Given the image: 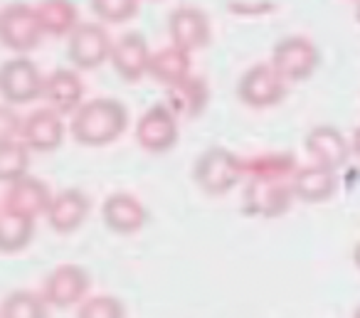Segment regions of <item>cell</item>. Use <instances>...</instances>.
Returning a JSON list of instances; mask_svg holds the SVG:
<instances>
[{
  "mask_svg": "<svg viewBox=\"0 0 360 318\" xmlns=\"http://www.w3.org/2000/svg\"><path fill=\"white\" fill-rule=\"evenodd\" d=\"M168 35H170V45L180 47V50H186V52L202 50V47L210 42V35H212L210 18H207L200 8L183 6L170 13Z\"/></svg>",
  "mask_w": 360,
  "mask_h": 318,
  "instance_id": "30bf717a",
  "label": "cell"
},
{
  "mask_svg": "<svg viewBox=\"0 0 360 318\" xmlns=\"http://www.w3.org/2000/svg\"><path fill=\"white\" fill-rule=\"evenodd\" d=\"M319 62H321L319 47L309 37L291 35L274 45L269 65L279 72V77L284 82H304L314 75Z\"/></svg>",
  "mask_w": 360,
  "mask_h": 318,
  "instance_id": "5b68a950",
  "label": "cell"
},
{
  "mask_svg": "<svg viewBox=\"0 0 360 318\" xmlns=\"http://www.w3.org/2000/svg\"><path fill=\"white\" fill-rule=\"evenodd\" d=\"M114 40L104 25L96 23H79L70 35V60L77 70H96L111 57Z\"/></svg>",
  "mask_w": 360,
  "mask_h": 318,
  "instance_id": "52a82bcc",
  "label": "cell"
},
{
  "mask_svg": "<svg viewBox=\"0 0 360 318\" xmlns=\"http://www.w3.org/2000/svg\"><path fill=\"white\" fill-rule=\"evenodd\" d=\"M35 237V220L15 210L0 208V252H22Z\"/></svg>",
  "mask_w": 360,
  "mask_h": 318,
  "instance_id": "7402d4cb",
  "label": "cell"
},
{
  "mask_svg": "<svg viewBox=\"0 0 360 318\" xmlns=\"http://www.w3.org/2000/svg\"><path fill=\"white\" fill-rule=\"evenodd\" d=\"M77 318H126V306L121 298L109 293H96L79 303Z\"/></svg>",
  "mask_w": 360,
  "mask_h": 318,
  "instance_id": "4316f807",
  "label": "cell"
},
{
  "mask_svg": "<svg viewBox=\"0 0 360 318\" xmlns=\"http://www.w3.org/2000/svg\"><path fill=\"white\" fill-rule=\"evenodd\" d=\"M20 134H22L20 114H15L13 106H0V144L20 139Z\"/></svg>",
  "mask_w": 360,
  "mask_h": 318,
  "instance_id": "f1b7e54d",
  "label": "cell"
},
{
  "mask_svg": "<svg viewBox=\"0 0 360 318\" xmlns=\"http://www.w3.org/2000/svg\"><path fill=\"white\" fill-rule=\"evenodd\" d=\"M237 94H240L242 104L252 106V109H269L284 99L286 82L271 65H255L242 75Z\"/></svg>",
  "mask_w": 360,
  "mask_h": 318,
  "instance_id": "9c48e42d",
  "label": "cell"
},
{
  "mask_svg": "<svg viewBox=\"0 0 360 318\" xmlns=\"http://www.w3.org/2000/svg\"><path fill=\"white\" fill-rule=\"evenodd\" d=\"M91 279L89 272L79 264H60L47 274L42 284V298L47 306L55 308H72L82 303L89 293Z\"/></svg>",
  "mask_w": 360,
  "mask_h": 318,
  "instance_id": "8992f818",
  "label": "cell"
},
{
  "mask_svg": "<svg viewBox=\"0 0 360 318\" xmlns=\"http://www.w3.org/2000/svg\"><path fill=\"white\" fill-rule=\"evenodd\" d=\"M35 13L42 32L52 37L72 35V30L79 25V11L72 0H40L35 6Z\"/></svg>",
  "mask_w": 360,
  "mask_h": 318,
  "instance_id": "44dd1931",
  "label": "cell"
},
{
  "mask_svg": "<svg viewBox=\"0 0 360 318\" xmlns=\"http://www.w3.org/2000/svg\"><path fill=\"white\" fill-rule=\"evenodd\" d=\"M191 67H193L191 52L180 50V47H175V45H168L150 55L148 75L153 77L155 82H160V84L173 87L191 77Z\"/></svg>",
  "mask_w": 360,
  "mask_h": 318,
  "instance_id": "ffe728a7",
  "label": "cell"
},
{
  "mask_svg": "<svg viewBox=\"0 0 360 318\" xmlns=\"http://www.w3.org/2000/svg\"><path fill=\"white\" fill-rule=\"evenodd\" d=\"M291 198V185L286 188L281 180H252L247 188V210L252 215H264V217H276L289 208Z\"/></svg>",
  "mask_w": 360,
  "mask_h": 318,
  "instance_id": "d6986e66",
  "label": "cell"
},
{
  "mask_svg": "<svg viewBox=\"0 0 360 318\" xmlns=\"http://www.w3.org/2000/svg\"><path fill=\"white\" fill-rule=\"evenodd\" d=\"M355 15H358V23H360V0H358V8H355Z\"/></svg>",
  "mask_w": 360,
  "mask_h": 318,
  "instance_id": "1f68e13d",
  "label": "cell"
},
{
  "mask_svg": "<svg viewBox=\"0 0 360 318\" xmlns=\"http://www.w3.org/2000/svg\"><path fill=\"white\" fill-rule=\"evenodd\" d=\"M82 96H84V84H82L77 72L55 70L52 75L45 77L42 99L57 114H75L82 106Z\"/></svg>",
  "mask_w": 360,
  "mask_h": 318,
  "instance_id": "2e32d148",
  "label": "cell"
},
{
  "mask_svg": "<svg viewBox=\"0 0 360 318\" xmlns=\"http://www.w3.org/2000/svg\"><path fill=\"white\" fill-rule=\"evenodd\" d=\"M136 141L148 153H165L178 144V116L165 104H153L136 124Z\"/></svg>",
  "mask_w": 360,
  "mask_h": 318,
  "instance_id": "ba28073f",
  "label": "cell"
},
{
  "mask_svg": "<svg viewBox=\"0 0 360 318\" xmlns=\"http://www.w3.org/2000/svg\"><path fill=\"white\" fill-rule=\"evenodd\" d=\"M306 151L311 155V163L338 170L348 160L350 144L335 126H316L306 136Z\"/></svg>",
  "mask_w": 360,
  "mask_h": 318,
  "instance_id": "5bb4252c",
  "label": "cell"
},
{
  "mask_svg": "<svg viewBox=\"0 0 360 318\" xmlns=\"http://www.w3.org/2000/svg\"><path fill=\"white\" fill-rule=\"evenodd\" d=\"M335 188H338L335 170L323 165H301L291 175V193L304 203H326L328 198H333Z\"/></svg>",
  "mask_w": 360,
  "mask_h": 318,
  "instance_id": "ac0fdd59",
  "label": "cell"
},
{
  "mask_svg": "<svg viewBox=\"0 0 360 318\" xmlns=\"http://www.w3.org/2000/svg\"><path fill=\"white\" fill-rule=\"evenodd\" d=\"M353 262H355V267L360 269V242L355 244V252H353Z\"/></svg>",
  "mask_w": 360,
  "mask_h": 318,
  "instance_id": "4dcf8cb0",
  "label": "cell"
},
{
  "mask_svg": "<svg viewBox=\"0 0 360 318\" xmlns=\"http://www.w3.org/2000/svg\"><path fill=\"white\" fill-rule=\"evenodd\" d=\"M150 47L141 32H126L111 47V67L124 82H139L143 75H148Z\"/></svg>",
  "mask_w": 360,
  "mask_h": 318,
  "instance_id": "8fae6325",
  "label": "cell"
},
{
  "mask_svg": "<svg viewBox=\"0 0 360 318\" xmlns=\"http://www.w3.org/2000/svg\"><path fill=\"white\" fill-rule=\"evenodd\" d=\"M52 203V193L40 178H32V175H22L20 180L8 185L6 190V203L3 208L22 212L27 217L37 220L40 215H47V208Z\"/></svg>",
  "mask_w": 360,
  "mask_h": 318,
  "instance_id": "9a60e30c",
  "label": "cell"
},
{
  "mask_svg": "<svg viewBox=\"0 0 360 318\" xmlns=\"http://www.w3.org/2000/svg\"><path fill=\"white\" fill-rule=\"evenodd\" d=\"M0 318H47V301L42 293L20 288L0 303Z\"/></svg>",
  "mask_w": 360,
  "mask_h": 318,
  "instance_id": "d4e9b609",
  "label": "cell"
},
{
  "mask_svg": "<svg viewBox=\"0 0 360 318\" xmlns=\"http://www.w3.org/2000/svg\"><path fill=\"white\" fill-rule=\"evenodd\" d=\"M129 126V111L121 101L109 96H96L84 101L72 114L70 134L82 146H109Z\"/></svg>",
  "mask_w": 360,
  "mask_h": 318,
  "instance_id": "6da1fadb",
  "label": "cell"
},
{
  "mask_svg": "<svg viewBox=\"0 0 360 318\" xmlns=\"http://www.w3.org/2000/svg\"><path fill=\"white\" fill-rule=\"evenodd\" d=\"M355 3H358V0H355Z\"/></svg>",
  "mask_w": 360,
  "mask_h": 318,
  "instance_id": "836d02e7",
  "label": "cell"
},
{
  "mask_svg": "<svg viewBox=\"0 0 360 318\" xmlns=\"http://www.w3.org/2000/svg\"><path fill=\"white\" fill-rule=\"evenodd\" d=\"M20 139L25 146L37 153H50V151L60 148L65 141V121L62 114L52 111L50 106L32 111L27 119H22V134Z\"/></svg>",
  "mask_w": 360,
  "mask_h": 318,
  "instance_id": "7c38bea8",
  "label": "cell"
},
{
  "mask_svg": "<svg viewBox=\"0 0 360 318\" xmlns=\"http://www.w3.org/2000/svg\"><path fill=\"white\" fill-rule=\"evenodd\" d=\"M30 168V148L22 139H13L0 144V183H15Z\"/></svg>",
  "mask_w": 360,
  "mask_h": 318,
  "instance_id": "cb8c5ba5",
  "label": "cell"
},
{
  "mask_svg": "<svg viewBox=\"0 0 360 318\" xmlns=\"http://www.w3.org/2000/svg\"><path fill=\"white\" fill-rule=\"evenodd\" d=\"M141 0H91V11L104 23H126L139 13Z\"/></svg>",
  "mask_w": 360,
  "mask_h": 318,
  "instance_id": "83f0119b",
  "label": "cell"
},
{
  "mask_svg": "<svg viewBox=\"0 0 360 318\" xmlns=\"http://www.w3.org/2000/svg\"><path fill=\"white\" fill-rule=\"evenodd\" d=\"M207 104V87L198 77H188V80L178 82V84L168 87V99L165 106L173 111L175 116H198Z\"/></svg>",
  "mask_w": 360,
  "mask_h": 318,
  "instance_id": "603a6c76",
  "label": "cell"
},
{
  "mask_svg": "<svg viewBox=\"0 0 360 318\" xmlns=\"http://www.w3.org/2000/svg\"><path fill=\"white\" fill-rule=\"evenodd\" d=\"M353 318H360V306L355 308V313H353Z\"/></svg>",
  "mask_w": 360,
  "mask_h": 318,
  "instance_id": "d6a6232c",
  "label": "cell"
},
{
  "mask_svg": "<svg viewBox=\"0 0 360 318\" xmlns=\"http://www.w3.org/2000/svg\"><path fill=\"white\" fill-rule=\"evenodd\" d=\"M350 148H353V153L360 158V126L355 129V134H353V141H350Z\"/></svg>",
  "mask_w": 360,
  "mask_h": 318,
  "instance_id": "f546056e",
  "label": "cell"
},
{
  "mask_svg": "<svg viewBox=\"0 0 360 318\" xmlns=\"http://www.w3.org/2000/svg\"><path fill=\"white\" fill-rule=\"evenodd\" d=\"M296 163L289 155L264 153L252 160H245V173L252 175V180H281L284 175H294Z\"/></svg>",
  "mask_w": 360,
  "mask_h": 318,
  "instance_id": "484cf974",
  "label": "cell"
},
{
  "mask_svg": "<svg viewBox=\"0 0 360 318\" xmlns=\"http://www.w3.org/2000/svg\"><path fill=\"white\" fill-rule=\"evenodd\" d=\"M242 175H245V160L222 146L207 148L193 168V178H195L198 188L207 195L230 193L242 180Z\"/></svg>",
  "mask_w": 360,
  "mask_h": 318,
  "instance_id": "7a4b0ae2",
  "label": "cell"
},
{
  "mask_svg": "<svg viewBox=\"0 0 360 318\" xmlns=\"http://www.w3.org/2000/svg\"><path fill=\"white\" fill-rule=\"evenodd\" d=\"M89 210L91 203L82 190L67 188L62 193L52 195V203L47 208V222L55 232L70 234L84 224V220L89 217Z\"/></svg>",
  "mask_w": 360,
  "mask_h": 318,
  "instance_id": "4fadbf2b",
  "label": "cell"
},
{
  "mask_svg": "<svg viewBox=\"0 0 360 318\" xmlns=\"http://www.w3.org/2000/svg\"><path fill=\"white\" fill-rule=\"evenodd\" d=\"M101 215H104V222L111 232L116 234H134L139 232L146 224V212L143 203L139 198L129 193H114L104 200V208H101Z\"/></svg>",
  "mask_w": 360,
  "mask_h": 318,
  "instance_id": "e0dca14e",
  "label": "cell"
},
{
  "mask_svg": "<svg viewBox=\"0 0 360 318\" xmlns=\"http://www.w3.org/2000/svg\"><path fill=\"white\" fill-rule=\"evenodd\" d=\"M42 25L37 20V13L25 3H13L0 11V45L8 50L25 55L35 50L42 40Z\"/></svg>",
  "mask_w": 360,
  "mask_h": 318,
  "instance_id": "277c9868",
  "label": "cell"
},
{
  "mask_svg": "<svg viewBox=\"0 0 360 318\" xmlns=\"http://www.w3.org/2000/svg\"><path fill=\"white\" fill-rule=\"evenodd\" d=\"M42 87H45V77L40 67L27 57L18 55L0 67V96L8 104L20 106L42 99Z\"/></svg>",
  "mask_w": 360,
  "mask_h": 318,
  "instance_id": "3957f363",
  "label": "cell"
}]
</instances>
